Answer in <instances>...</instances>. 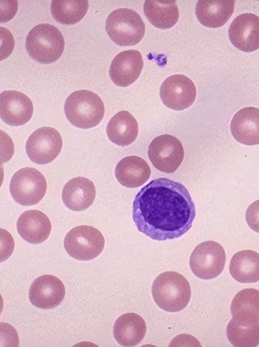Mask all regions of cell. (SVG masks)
<instances>
[{
  "label": "cell",
  "mask_w": 259,
  "mask_h": 347,
  "mask_svg": "<svg viewBox=\"0 0 259 347\" xmlns=\"http://www.w3.org/2000/svg\"><path fill=\"white\" fill-rule=\"evenodd\" d=\"M25 47L30 56L42 64L57 61L65 47L64 37L53 25L42 23L34 26L26 38Z\"/></svg>",
  "instance_id": "277c9868"
},
{
  "label": "cell",
  "mask_w": 259,
  "mask_h": 347,
  "mask_svg": "<svg viewBox=\"0 0 259 347\" xmlns=\"http://www.w3.org/2000/svg\"><path fill=\"white\" fill-rule=\"evenodd\" d=\"M95 196L94 183L82 177H75L69 180L64 186L62 193L63 203L73 211L88 208L93 203Z\"/></svg>",
  "instance_id": "ac0fdd59"
},
{
  "label": "cell",
  "mask_w": 259,
  "mask_h": 347,
  "mask_svg": "<svg viewBox=\"0 0 259 347\" xmlns=\"http://www.w3.org/2000/svg\"><path fill=\"white\" fill-rule=\"evenodd\" d=\"M33 111L32 103L24 94L15 90L4 91L1 93L0 115L7 124H24L31 119Z\"/></svg>",
  "instance_id": "5bb4252c"
},
{
  "label": "cell",
  "mask_w": 259,
  "mask_h": 347,
  "mask_svg": "<svg viewBox=\"0 0 259 347\" xmlns=\"http://www.w3.org/2000/svg\"><path fill=\"white\" fill-rule=\"evenodd\" d=\"M147 327L144 320L138 314L128 313L115 321L113 335L116 341L124 346H134L144 338Z\"/></svg>",
  "instance_id": "ffe728a7"
},
{
  "label": "cell",
  "mask_w": 259,
  "mask_h": 347,
  "mask_svg": "<svg viewBox=\"0 0 259 347\" xmlns=\"http://www.w3.org/2000/svg\"><path fill=\"white\" fill-rule=\"evenodd\" d=\"M226 332L229 341L234 346L254 347L259 344V321L244 325L232 319L227 325Z\"/></svg>",
  "instance_id": "4316f807"
},
{
  "label": "cell",
  "mask_w": 259,
  "mask_h": 347,
  "mask_svg": "<svg viewBox=\"0 0 259 347\" xmlns=\"http://www.w3.org/2000/svg\"><path fill=\"white\" fill-rule=\"evenodd\" d=\"M245 218L248 226L254 231L259 233V200L248 207Z\"/></svg>",
  "instance_id": "83f0119b"
},
{
  "label": "cell",
  "mask_w": 259,
  "mask_h": 347,
  "mask_svg": "<svg viewBox=\"0 0 259 347\" xmlns=\"http://www.w3.org/2000/svg\"><path fill=\"white\" fill-rule=\"evenodd\" d=\"M19 234L26 241L38 244L49 236L52 225L48 217L37 210H29L23 212L17 222Z\"/></svg>",
  "instance_id": "e0dca14e"
},
{
  "label": "cell",
  "mask_w": 259,
  "mask_h": 347,
  "mask_svg": "<svg viewBox=\"0 0 259 347\" xmlns=\"http://www.w3.org/2000/svg\"><path fill=\"white\" fill-rule=\"evenodd\" d=\"M226 253L223 246L214 241L198 244L190 257V267L193 274L202 279H211L223 271Z\"/></svg>",
  "instance_id": "ba28073f"
},
{
  "label": "cell",
  "mask_w": 259,
  "mask_h": 347,
  "mask_svg": "<svg viewBox=\"0 0 259 347\" xmlns=\"http://www.w3.org/2000/svg\"><path fill=\"white\" fill-rule=\"evenodd\" d=\"M64 111L67 119L73 125L87 129L96 126L101 121L105 108L97 94L81 90L73 92L67 97Z\"/></svg>",
  "instance_id": "3957f363"
},
{
  "label": "cell",
  "mask_w": 259,
  "mask_h": 347,
  "mask_svg": "<svg viewBox=\"0 0 259 347\" xmlns=\"http://www.w3.org/2000/svg\"><path fill=\"white\" fill-rule=\"evenodd\" d=\"M232 136L246 145L259 144V109L244 107L233 116L230 124Z\"/></svg>",
  "instance_id": "2e32d148"
},
{
  "label": "cell",
  "mask_w": 259,
  "mask_h": 347,
  "mask_svg": "<svg viewBox=\"0 0 259 347\" xmlns=\"http://www.w3.org/2000/svg\"><path fill=\"white\" fill-rule=\"evenodd\" d=\"M47 188L43 175L35 168L24 167L13 176L10 192L13 199L23 206L38 203L44 197Z\"/></svg>",
  "instance_id": "52a82bcc"
},
{
  "label": "cell",
  "mask_w": 259,
  "mask_h": 347,
  "mask_svg": "<svg viewBox=\"0 0 259 347\" xmlns=\"http://www.w3.org/2000/svg\"><path fill=\"white\" fill-rule=\"evenodd\" d=\"M65 294L64 285L58 278L45 275L36 278L31 283L29 298L34 306L48 310L58 306Z\"/></svg>",
  "instance_id": "4fadbf2b"
},
{
  "label": "cell",
  "mask_w": 259,
  "mask_h": 347,
  "mask_svg": "<svg viewBox=\"0 0 259 347\" xmlns=\"http://www.w3.org/2000/svg\"><path fill=\"white\" fill-rule=\"evenodd\" d=\"M159 94L164 105L180 111L192 105L196 97V89L189 78L183 74H175L164 80Z\"/></svg>",
  "instance_id": "8fae6325"
},
{
  "label": "cell",
  "mask_w": 259,
  "mask_h": 347,
  "mask_svg": "<svg viewBox=\"0 0 259 347\" xmlns=\"http://www.w3.org/2000/svg\"><path fill=\"white\" fill-rule=\"evenodd\" d=\"M62 139L59 133L51 127L37 129L26 143V152L33 162L45 164L52 162L60 153Z\"/></svg>",
  "instance_id": "30bf717a"
},
{
  "label": "cell",
  "mask_w": 259,
  "mask_h": 347,
  "mask_svg": "<svg viewBox=\"0 0 259 347\" xmlns=\"http://www.w3.org/2000/svg\"><path fill=\"white\" fill-rule=\"evenodd\" d=\"M143 9L148 21L159 29H169L179 19V11L176 1L147 0Z\"/></svg>",
  "instance_id": "d4e9b609"
},
{
  "label": "cell",
  "mask_w": 259,
  "mask_h": 347,
  "mask_svg": "<svg viewBox=\"0 0 259 347\" xmlns=\"http://www.w3.org/2000/svg\"><path fill=\"white\" fill-rule=\"evenodd\" d=\"M138 123L135 118L127 111H121L109 120L106 133L109 140L118 146L132 144L138 135Z\"/></svg>",
  "instance_id": "603a6c76"
},
{
  "label": "cell",
  "mask_w": 259,
  "mask_h": 347,
  "mask_svg": "<svg viewBox=\"0 0 259 347\" xmlns=\"http://www.w3.org/2000/svg\"><path fill=\"white\" fill-rule=\"evenodd\" d=\"M106 31L117 45L124 47L134 46L143 38L145 25L139 14L134 10L120 8L108 16Z\"/></svg>",
  "instance_id": "5b68a950"
},
{
  "label": "cell",
  "mask_w": 259,
  "mask_h": 347,
  "mask_svg": "<svg viewBox=\"0 0 259 347\" xmlns=\"http://www.w3.org/2000/svg\"><path fill=\"white\" fill-rule=\"evenodd\" d=\"M228 35L232 44L244 52L259 49V17L252 13H243L236 17L230 24Z\"/></svg>",
  "instance_id": "7c38bea8"
},
{
  "label": "cell",
  "mask_w": 259,
  "mask_h": 347,
  "mask_svg": "<svg viewBox=\"0 0 259 347\" xmlns=\"http://www.w3.org/2000/svg\"><path fill=\"white\" fill-rule=\"evenodd\" d=\"M105 239L96 228L81 225L70 230L64 240L68 254L79 261H89L98 256L103 251Z\"/></svg>",
  "instance_id": "8992f818"
},
{
  "label": "cell",
  "mask_w": 259,
  "mask_h": 347,
  "mask_svg": "<svg viewBox=\"0 0 259 347\" xmlns=\"http://www.w3.org/2000/svg\"><path fill=\"white\" fill-rule=\"evenodd\" d=\"M150 161L158 170L165 173L175 172L181 164L184 151L181 142L168 134L154 138L148 151Z\"/></svg>",
  "instance_id": "9c48e42d"
},
{
  "label": "cell",
  "mask_w": 259,
  "mask_h": 347,
  "mask_svg": "<svg viewBox=\"0 0 259 347\" xmlns=\"http://www.w3.org/2000/svg\"><path fill=\"white\" fill-rule=\"evenodd\" d=\"M229 271L232 277L240 283L259 281V253L250 250L237 252L231 259Z\"/></svg>",
  "instance_id": "cb8c5ba5"
},
{
  "label": "cell",
  "mask_w": 259,
  "mask_h": 347,
  "mask_svg": "<svg viewBox=\"0 0 259 347\" xmlns=\"http://www.w3.org/2000/svg\"><path fill=\"white\" fill-rule=\"evenodd\" d=\"M143 64L142 55L138 51H122L111 62L109 71L110 79L118 86H127L138 78Z\"/></svg>",
  "instance_id": "9a60e30c"
},
{
  "label": "cell",
  "mask_w": 259,
  "mask_h": 347,
  "mask_svg": "<svg viewBox=\"0 0 259 347\" xmlns=\"http://www.w3.org/2000/svg\"><path fill=\"white\" fill-rule=\"evenodd\" d=\"M154 301L162 310L179 312L189 302L191 290L189 283L182 274L167 271L159 275L151 289Z\"/></svg>",
  "instance_id": "7a4b0ae2"
},
{
  "label": "cell",
  "mask_w": 259,
  "mask_h": 347,
  "mask_svg": "<svg viewBox=\"0 0 259 347\" xmlns=\"http://www.w3.org/2000/svg\"><path fill=\"white\" fill-rule=\"evenodd\" d=\"M132 213L140 232L153 240L164 241L178 238L189 230L196 208L183 184L160 178L151 181L137 193Z\"/></svg>",
  "instance_id": "6da1fadb"
},
{
  "label": "cell",
  "mask_w": 259,
  "mask_h": 347,
  "mask_svg": "<svg viewBox=\"0 0 259 347\" xmlns=\"http://www.w3.org/2000/svg\"><path fill=\"white\" fill-rule=\"evenodd\" d=\"M150 166L142 158L130 156L123 158L117 163L115 175L122 185L131 188L139 187L150 178Z\"/></svg>",
  "instance_id": "7402d4cb"
},
{
  "label": "cell",
  "mask_w": 259,
  "mask_h": 347,
  "mask_svg": "<svg viewBox=\"0 0 259 347\" xmlns=\"http://www.w3.org/2000/svg\"><path fill=\"white\" fill-rule=\"evenodd\" d=\"M88 9L87 0H53L51 6L54 19L64 25H74L79 22Z\"/></svg>",
  "instance_id": "484cf974"
},
{
  "label": "cell",
  "mask_w": 259,
  "mask_h": 347,
  "mask_svg": "<svg viewBox=\"0 0 259 347\" xmlns=\"http://www.w3.org/2000/svg\"><path fill=\"white\" fill-rule=\"evenodd\" d=\"M233 319L236 322L249 325L259 321V290L243 289L236 293L231 304Z\"/></svg>",
  "instance_id": "44dd1931"
},
{
  "label": "cell",
  "mask_w": 259,
  "mask_h": 347,
  "mask_svg": "<svg viewBox=\"0 0 259 347\" xmlns=\"http://www.w3.org/2000/svg\"><path fill=\"white\" fill-rule=\"evenodd\" d=\"M235 3L234 0H199L196 5V17L205 26H222L233 14Z\"/></svg>",
  "instance_id": "d6986e66"
}]
</instances>
